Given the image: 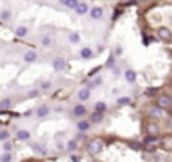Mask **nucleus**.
Masks as SVG:
<instances>
[{"label": "nucleus", "instance_id": "1", "mask_svg": "<svg viewBox=\"0 0 172 162\" xmlns=\"http://www.w3.org/2000/svg\"><path fill=\"white\" fill-rule=\"evenodd\" d=\"M103 141L101 139H92L89 144H88V152L91 153V155H98V153H101L103 152Z\"/></svg>", "mask_w": 172, "mask_h": 162}, {"label": "nucleus", "instance_id": "2", "mask_svg": "<svg viewBox=\"0 0 172 162\" xmlns=\"http://www.w3.org/2000/svg\"><path fill=\"white\" fill-rule=\"evenodd\" d=\"M157 106L162 108V109H166V108H171L172 106V99L168 95H160L157 99Z\"/></svg>", "mask_w": 172, "mask_h": 162}, {"label": "nucleus", "instance_id": "3", "mask_svg": "<svg viewBox=\"0 0 172 162\" xmlns=\"http://www.w3.org/2000/svg\"><path fill=\"white\" fill-rule=\"evenodd\" d=\"M65 67H67L65 59H62V58H56V59L53 61V68H54L56 71H62Z\"/></svg>", "mask_w": 172, "mask_h": 162}, {"label": "nucleus", "instance_id": "4", "mask_svg": "<svg viewBox=\"0 0 172 162\" xmlns=\"http://www.w3.org/2000/svg\"><path fill=\"white\" fill-rule=\"evenodd\" d=\"M150 115H151L153 118H162V117H163V109L159 108V106L151 108V109H150Z\"/></svg>", "mask_w": 172, "mask_h": 162}, {"label": "nucleus", "instance_id": "5", "mask_svg": "<svg viewBox=\"0 0 172 162\" xmlns=\"http://www.w3.org/2000/svg\"><path fill=\"white\" fill-rule=\"evenodd\" d=\"M103 118H104V112H94V114H91V121L95 123V124H98V123L103 121Z\"/></svg>", "mask_w": 172, "mask_h": 162}, {"label": "nucleus", "instance_id": "6", "mask_svg": "<svg viewBox=\"0 0 172 162\" xmlns=\"http://www.w3.org/2000/svg\"><path fill=\"white\" fill-rule=\"evenodd\" d=\"M73 114H74L76 117H83V115L86 114V108L83 106V105H77V106H74Z\"/></svg>", "mask_w": 172, "mask_h": 162}, {"label": "nucleus", "instance_id": "7", "mask_svg": "<svg viewBox=\"0 0 172 162\" xmlns=\"http://www.w3.org/2000/svg\"><path fill=\"white\" fill-rule=\"evenodd\" d=\"M146 130H148V133L151 135V136H156V135H159V126L157 124H154V123H150L148 126H146Z\"/></svg>", "mask_w": 172, "mask_h": 162}, {"label": "nucleus", "instance_id": "8", "mask_svg": "<svg viewBox=\"0 0 172 162\" xmlns=\"http://www.w3.org/2000/svg\"><path fill=\"white\" fill-rule=\"evenodd\" d=\"M36 59V52H33V50H29V52H26L24 53V62H33Z\"/></svg>", "mask_w": 172, "mask_h": 162}, {"label": "nucleus", "instance_id": "9", "mask_svg": "<svg viewBox=\"0 0 172 162\" xmlns=\"http://www.w3.org/2000/svg\"><path fill=\"white\" fill-rule=\"evenodd\" d=\"M30 138V132L29 130H18L17 132V139L20 141H27Z\"/></svg>", "mask_w": 172, "mask_h": 162}, {"label": "nucleus", "instance_id": "10", "mask_svg": "<svg viewBox=\"0 0 172 162\" xmlns=\"http://www.w3.org/2000/svg\"><path fill=\"white\" fill-rule=\"evenodd\" d=\"M11 105H12V102L9 99H2L0 100V111H8L11 108Z\"/></svg>", "mask_w": 172, "mask_h": 162}, {"label": "nucleus", "instance_id": "11", "mask_svg": "<svg viewBox=\"0 0 172 162\" xmlns=\"http://www.w3.org/2000/svg\"><path fill=\"white\" fill-rule=\"evenodd\" d=\"M60 3L67 8H71V9H76V6L79 5V0H60Z\"/></svg>", "mask_w": 172, "mask_h": 162}, {"label": "nucleus", "instance_id": "12", "mask_svg": "<svg viewBox=\"0 0 172 162\" xmlns=\"http://www.w3.org/2000/svg\"><path fill=\"white\" fill-rule=\"evenodd\" d=\"M89 95H91V91H89L88 88H82V89L79 91V99H80V100H83V102L89 99Z\"/></svg>", "mask_w": 172, "mask_h": 162}, {"label": "nucleus", "instance_id": "13", "mask_svg": "<svg viewBox=\"0 0 172 162\" xmlns=\"http://www.w3.org/2000/svg\"><path fill=\"white\" fill-rule=\"evenodd\" d=\"M101 15H103V9L101 8H92L91 9V17L92 18H101Z\"/></svg>", "mask_w": 172, "mask_h": 162}, {"label": "nucleus", "instance_id": "14", "mask_svg": "<svg viewBox=\"0 0 172 162\" xmlns=\"http://www.w3.org/2000/svg\"><path fill=\"white\" fill-rule=\"evenodd\" d=\"M159 35L162 37V38H165V40H169L172 37L171 31L169 29H166V27H162V29H159Z\"/></svg>", "mask_w": 172, "mask_h": 162}, {"label": "nucleus", "instance_id": "15", "mask_svg": "<svg viewBox=\"0 0 172 162\" xmlns=\"http://www.w3.org/2000/svg\"><path fill=\"white\" fill-rule=\"evenodd\" d=\"M76 11H77V14H79V15H83V14L88 12V5H86V3H80V2H79V5L76 6Z\"/></svg>", "mask_w": 172, "mask_h": 162}, {"label": "nucleus", "instance_id": "16", "mask_svg": "<svg viewBox=\"0 0 172 162\" xmlns=\"http://www.w3.org/2000/svg\"><path fill=\"white\" fill-rule=\"evenodd\" d=\"M80 56H82L83 59H89V58H92V50H91L89 47L82 49V50H80Z\"/></svg>", "mask_w": 172, "mask_h": 162}, {"label": "nucleus", "instance_id": "17", "mask_svg": "<svg viewBox=\"0 0 172 162\" xmlns=\"http://www.w3.org/2000/svg\"><path fill=\"white\" fill-rule=\"evenodd\" d=\"M126 79H127V82H134L136 81V73L133 70H127L126 71Z\"/></svg>", "mask_w": 172, "mask_h": 162}, {"label": "nucleus", "instance_id": "18", "mask_svg": "<svg viewBox=\"0 0 172 162\" xmlns=\"http://www.w3.org/2000/svg\"><path fill=\"white\" fill-rule=\"evenodd\" d=\"M76 149H77V141H76V139H71V141L67 144V150H68V152H74Z\"/></svg>", "mask_w": 172, "mask_h": 162}, {"label": "nucleus", "instance_id": "19", "mask_svg": "<svg viewBox=\"0 0 172 162\" xmlns=\"http://www.w3.org/2000/svg\"><path fill=\"white\" fill-rule=\"evenodd\" d=\"M27 34V27L26 26H18L17 27V37H24Z\"/></svg>", "mask_w": 172, "mask_h": 162}, {"label": "nucleus", "instance_id": "20", "mask_svg": "<svg viewBox=\"0 0 172 162\" xmlns=\"http://www.w3.org/2000/svg\"><path fill=\"white\" fill-rule=\"evenodd\" d=\"M77 129L85 132V130L89 129V123H88V121H79V123H77Z\"/></svg>", "mask_w": 172, "mask_h": 162}, {"label": "nucleus", "instance_id": "21", "mask_svg": "<svg viewBox=\"0 0 172 162\" xmlns=\"http://www.w3.org/2000/svg\"><path fill=\"white\" fill-rule=\"evenodd\" d=\"M38 117H45L47 114H48V108L47 106H41V108H38Z\"/></svg>", "mask_w": 172, "mask_h": 162}, {"label": "nucleus", "instance_id": "22", "mask_svg": "<svg viewBox=\"0 0 172 162\" xmlns=\"http://www.w3.org/2000/svg\"><path fill=\"white\" fill-rule=\"evenodd\" d=\"M104 109H106V103L98 102V103L95 105V111H97V112H104Z\"/></svg>", "mask_w": 172, "mask_h": 162}, {"label": "nucleus", "instance_id": "23", "mask_svg": "<svg viewBox=\"0 0 172 162\" xmlns=\"http://www.w3.org/2000/svg\"><path fill=\"white\" fill-rule=\"evenodd\" d=\"M79 41H80V35H79V34H71V35H70V42L77 44Z\"/></svg>", "mask_w": 172, "mask_h": 162}, {"label": "nucleus", "instance_id": "24", "mask_svg": "<svg viewBox=\"0 0 172 162\" xmlns=\"http://www.w3.org/2000/svg\"><path fill=\"white\" fill-rule=\"evenodd\" d=\"M9 18H11V12H9V11H2V12H0V20H5V21H6V20H9Z\"/></svg>", "mask_w": 172, "mask_h": 162}, {"label": "nucleus", "instance_id": "25", "mask_svg": "<svg viewBox=\"0 0 172 162\" xmlns=\"http://www.w3.org/2000/svg\"><path fill=\"white\" fill-rule=\"evenodd\" d=\"M11 159H12L11 153H3V155L0 156V162H11Z\"/></svg>", "mask_w": 172, "mask_h": 162}, {"label": "nucleus", "instance_id": "26", "mask_svg": "<svg viewBox=\"0 0 172 162\" xmlns=\"http://www.w3.org/2000/svg\"><path fill=\"white\" fill-rule=\"evenodd\" d=\"M9 138V132L8 130H0V141H6Z\"/></svg>", "mask_w": 172, "mask_h": 162}, {"label": "nucleus", "instance_id": "27", "mask_svg": "<svg viewBox=\"0 0 172 162\" xmlns=\"http://www.w3.org/2000/svg\"><path fill=\"white\" fill-rule=\"evenodd\" d=\"M130 100L129 97H121V99H118V105H130Z\"/></svg>", "mask_w": 172, "mask_h": 162}, {"label": "nucleus", "instance_id": "28", "mask_svg": "<svg viewBox=\"0 0 172 162\" xmlns=\"http://www.w3.org/2000/svg\"><path fill=\"white\" fill-rule=\"evenodd\" d=\"M3 150H5V153H9V152L12 150V144H11L9 141H6V142L3 144Z\"/></svg>", "mask_w": 172, "mask_h": 162}, {"label": "nucleus", "instance_id": "29", "mask_svg": "<svg viewBox=\"0 0 172 162\" xmlns=\"http://www.w3.org/2000/svg\"><path fill=\"white\" fill-rule=\"evenodd\" d=\"M50 86H51L50 82H43V83H41V88H43V89H48Z\"/></svg>", "mask_w": 172, "mask_h": 162}, {"label": "nucleus", "instance_id": "30", "mask_svg": "<svg viewBox=\"0 0 172 162\" xmlns=\"http://www.w3.org/2000/svg\"><path fill=\"white\" fill-rule=\"evenodd\" d=\"M145 92H146V95H153V94H156V89H154V88H150V89H146Z\"/></svg>", "mask_w": 172, "mask_h": 162}, {"label": "nucleus", "instance_id": "31", "mask_svg": "<svg viewBox=\"0 0 172 162\" xmlns=\"http://www.w3.org/2000/svg\"><path fill=\"white\" fill-rule=\"evenodd\" d=\"M41 41H43L44 45H48V44H50V38H48V37H44V38H43Z\"/></svg>", "mask_w": 172, "mask_h": 162}, {"label": "nucleus", "instance_id": "32", "mask_svg": "<svg viewBox=\"0 0 172 162\" xmlns=\"http://www.w3.org/2000/svg\"><path fill=\"white\" fill-rule=\"evenodd\" d=\"M36 95H38V89H33L29 92V97H36Z\"/></svg>", "mask_w": 172, "mask_h": 162}, {"label": "nucleus", "instance_id": "33", "mask_svg": "<svg viewBox=\"0 0 172 162\" xmlns=\"http://www.w3.org/2000/svg\"><path fill=\"white\" fill-rule=\"evenodd\" d=\"M106 65H107V67H112V65H113V56H110V58H109V61H107V64H106Z\"/></svg>", "mask_w": 172, "mask_h": 162}, {"label": "nucleus", "instance_id": "34", "mask_svg": "<svg viewBox=\"0 0 172 162\" xmlns=\"http://www.w3.org/2000/svg\"><path fill=\"white\" fill-rule=\"evenodd\" d=\"M154 139H156V136H151V135H150V136H146L145 142H151V141H154Z\"/></svg>", "mask_w": 172, "mask_h": 162}, {"label": "nucleus", "instance_id": "35", "mask_svg": "<svg viewBox=\"0 0 172 162\" xmlns=\"http://www.w3.org/2000/svg\"><path fill=\"white\" fill-rule=\"evenodd\" d=\"M119 14H121V11H116V12L113 14V17H112V18H113V20H116V18L119 17Z\"/></svg>", "mask_w": 172, "mask_h": 162}, {"label": "nucleus", "instance_id": "36", "mask_svg": "<svg viewBox=\"0 0 172 162\" xmlns=\"http://www.w3.org/2000/svg\"><path fill=\"white\" fill-rule=\"evenodd\" d=\"M98 70H100V67H97V68H94V70H92V71L89 73V76H94V73H97Z\"/></svg>", "mask_w": 172, "mask_h": 162}, {"label": "nucleus", "instance_id": "37", "mask_svg": "<svg viewBox=\"0 0 172 162\" xmlns=\"http://www.w3.org/2000/svg\"><path fill=\"white\" fill-rule=\"evenodd\" d=\"M113 73H116V74H118V73H119V68H118V67H115V68H113Z\"/></svg>", "mask_w": 172, "mask_h": 162}, {"label": "nucleus", "instance_id": "38", "mask_svg": "<svg viewBox=\"0 0 172 162\" xmlns=\"http://www.w3.org/2000/svg\"><path fill=\"white\" fill-rule=\"evenodd\" d=\"M73 162H79V158L77 156H73Z\"/></svg>", "mask_w": 172, "mask_h": 162}, {"label": "nucleus", "instance_id": "39", "mask_svg": "<svg viewBox=\"0 0 172 162\" xmlns=\"http://www.w3.org/2000/svg\"><path fill=\"white\" fill-rule=\"evenodd\" d=\"M168 123H169V127H171V129H172V117H171V118H169V121H168Z\"/></svg>", "mask_w": 172, "mask_h": 162}, {"label": "nucleus", "instance_id": "40", "mask_svg": "<svg viewBox=\"0 0 172 162\" xmlns=\"http://www.w3.org/2000/svg\"><path fill=\"white\" fill-rule=\"evenodd\" d=\"M94 162H98V161H94Z\"/></svg>", "mask_w": 172, "mask_h": 162}, {"label": "nucleus", "instance_id": "41", "mask_svg": "<svg viewBox=\"0 0 172 162\" xmlns=\"http://www.w3.org/2000/svg\"><path fill=\"white\" fill-rule=\"evenodd\" d=\"M171 112H172V111H171Z\"/></svg>", "mask_w": 172, "mask_h": 162}]
</instances>
